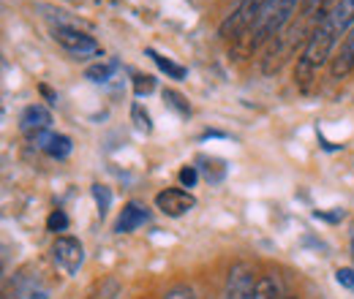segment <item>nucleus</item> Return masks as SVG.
<instances>
[{
  "label": "nucleus",
  "instance_id": "obj_7",
  "mask_svg": "<svg viewBox=\"0 0 354 299\" xmlns=\"http://www.w3.org/2000/svg\"><path fill=\"white\" fill-rule=\"evenodd\" d=\"M156 207L169 218H183L185 213H191L196 207V196L185 188H167L156 196Z\"/></svg>",
  "mask_w": 354,
  "mask_h": 299
},
{
  "label": "nucleus",
  "instance_id": "obj_22",
  "mask_svg": "<svg viewBox=\"0 0 354 299\" xmlns=\"http://www.w3.org/2000/svg\"><path fill=\"white\" fill-rule=\"evenodd\" d=\"M161 299H196V294H194V289H191V286L180 283V286H172V289H169Z\"/></svg>",
  "mask_w": 354,
  "mask_h": 299
},
{
  "label": "nucleus",
  "instance_id": "obj_18",
  "mask_svg": "<svg viewBox=\"0 0 354 299\" xmlns=\"http://www.w3.org/2000/svg\"><path fill=\"white\" fill-rule=\"evenodd\" d=\"M164 101L175 109L180 117H188L191 115V106H188V101L180 95V93H175V90H164Z\"/></svg>",
  "mask_w": 354,
  "mask_h": 299
},
{
  "label": "nucleus",
  "instance_id": "obj_15",
  "mask_svg": "<svg viewBox=\"0 0 354 299\" xmlns=\"http://www.w3.org/2000/svg\"><path fill=\"white\" fill-rule=\"evenodd\" d=\"M93 199H95V207H98V215L104 218V215L109 213V207H112V191H109L106 185L95 182V185H93Z\"/></svg>",
  "mask_w": 354,
  "mask_h": 299
},
{
  "label": "nucleus",
  "instance_id": "obj_2",
  "mask_svg": "<svg viewBox=\"0 0 354 299\" xmlns=\"http://www.w3.org/2000/svg\"><path fill=\"white\" fill-rule=\"evenodd\" d=\"M300 3L303 0H270L262 17H259V22L248 33V49H257L265 41H275L283 33V28L292 22V17L297 14Z\"/></svg>",
  "mask_w": 354,
  "mask_h": 299
},
{
  "label": "nucleus",
  "instance_id": "obj_10",
  "mask_svg": "<svg viewBox=\"0 0 354 299\" xmlns=\"http://www.w3.org/2000/svg\"><path fill=\"white\" fill-rule=\"evenodd\" d=\"M33 142L39 144V150H44L46 155H49V158H55V161L68 158V155H71V150H74L71 139H68L66 133H55V131H44V133H41V136H36Z\"/></svg>",
  "mask_w": 354,
  "mask_h": 299
},
{
  "label": "nucleus",
  "instance_id": "obj_6",
  "mask_svg": "<svg viewBox=\"0 0 354 299\" xmlns=\"http://www.w3.org/2000/svg\"><path fill=\"white\" fill-rule=\"evenodd\" d=\"M52 258L55 264L66 272V275H77L80 267L85 264V248L77 237H68V234H60L52 245Z\"/></svg>",
  "mask_w": 354,
  "mask_h": 299
},
{
  "label": "nucleus",
  "instance_id": "obj_14",
  "mask_svg": "<svg viewBox=\"0 0 354 299\" xmlns=\"http://www.w3.org/2000/svg\"><path fill=\"white\" fill-rule=\"evenodd\" d=\"M17 297L19 299H49V291H46L39 280H22Z\"/></svg>",
  "mask_w": 354,
  "mask_h": 299
},
{
  "label": "nucleus",
  "instance_id": "obj_13",
  "mask_svg": "<svg viewBox=\"0 0 354 299\" xmlns=\"http://www.w3.org/2000/svg\"><path fill=\"white\" fill-rule=\"evenodd\" d=\"M257 299H286V291L275 275H262L257 283Z\"/></svg>",
  "mask_w": 354,
  "mask_h": 299
},
{
  "label": "nucleus",
  "instance_id": "obj_9",
  "mask_svg": "<svg viewBox=\"0 0 354 299\" xmlns=\"http://www.w3.org/2000/svg\"><path fill=\"white\" fill-rule=\"evenodd\" d=\"M352 71H354V25L352 30L346 33V39L341 41L338 52L333 55V60H330V77L333 79H346Z\"/></svg>",
  "mask_w": 354,
  "mask_h": 299
},
{
  "label": "nucleus",
  "instance_id": "obj_25",
  "mask_svg": "<svg viewBox=\"0 0 354 299\" xmlns=\"http://www.w3.org/2000/svg\"><path fill=\"white\" fill-rule=\"evenodd\" d=\"M349 248H352V256H354V234H352V242H349Z\"/></svg>",
  "mask_w": 354,
  "mask_h": 299
},
{
  "label": "nucleus",
  "instance_id": "obj_19",
  "mask_svg": "<svg viewBox=\"0 0 354 299\" xmlns=\"http://www.w3.org/2000/svg\"><path fill=\"white\" fill-rule=\"evenodd\" d=\"M131 120L136 131H142V133H150L153 131V123H150V115L145 112V106L142 104H133L131 106Z\"/></svg>",
  "mask_w": 354,
  "mask_h": 299
},
{
  "label": "nucleus",
  "instance_id": "obj_23",
  "mask_svg": "<svg viewBox=\"0 0 354 299\" xmlns=\"http://www.w3.org/2000/svg\"><path fill=\"white\" fill-rule=\"evenodd\" d=\"M199 180V166H183L180 169V185L183 188H194Z\"/></svg>",
  "mask_w": 354,
  "mask_h": 299
},
{
  "label": "nucleus",
  "instance_id": "obj_12",
  "mask_svg": "<svg viewBox=\"0 0 354 299\" xmlns=\"http://www.w3.org/2000/svg\"><path fill=\"white\" fill-rule=\"evenodd\" d=\"M147 55L153 57V63L169 77V79H177V82H183L185 77H188V71H185V66H180V63H175V60H169V57H164V55H158L156 49H147Z\"/></svg>",
  "mask_w": 354,
  "mask_h": 299
},
{
  "label": "nucleus",
  "instance_id": "obj_24",
  "mask_svg": "<svg viewBox=\"0 0 354 299\" xmlns=\"http://www.w3.org/2000/svg\"><path fill=\"white\" fill-rule=\"evenodd\" d=\"M335 280H338L344 289H354V269H346V267H341V269L335 272Z\"/></svg>",
  "mask_w": 354,
  "mask_h": 299
},
{
  "label": "nucleus",
  "instance_id": "obj_8",
  "mask_svg": "<svg viewBox=\"0 0 354 299\" xmlns=\"http://www.w3.org/2000/svg\"><path fill=\"white\" fill-rule=\"evenodd\" d=\"M49 126H52V112L46 109L44 104H30V106H25L22 115H19V131H22L28 139L41 136L44 131H49Z\"/></svg>",
  "mask_w": 354,
  "mask_h": 299
},
{
  "label": "nucleus",
  "instance_id": "obj_4",
  "mask_svg": "<svg viewBox=\"0 0 354 299\" xmlns=\"http://www.w3.org/2000/svg\"><path fill=\"white\" fill-rule=\"evenodd\" d=\"M52 39L60 44L68 55H74V57H80V60L101 55L95 39L88 36L85 30H80V28H71V25H57V28H52Z\"/></svg>",
  "mask_w": 354,
  "mask_h": 299
},
{
  "label": "nucleus",
  "instance_id": "obj_11",
  "mask_svg": "<svg viewBox=\"0 0 354 299\" xmlns=\"http://www.w3.org/2000/svg\"><path fill=\"white\" fill-rule=\"evenodd\" d=\"M147 207L145 204H139V202H129L126 207H123V213L118 218V223H115V234H131L136 231L139 226H145L147 223Z\"/></svg>",
  "mask_w": 354,
  "mask_h": 299
},
{
  "label": "nucleus",
  "instance_id": "obj_20",
  "mask_svg": "<svg viewBox=\"0 0 354 299\" xmlns=\"http://www.w3.org/2000/svg\"><path fill=\"white\" fill-rule=\"evenodd\" d=\"M46 229H49L52 234L66 231V229H68V215L63 213V210H52V213H49V218H46Z\"/></svg>",
  "mask_w": 354,
  "mask_h": 299
},
{
  "label": "nucleus",
  "instance_id": "obj_1",
  "mask_svg": "<svg viewBox=\"0 0 354 299\" xmlns=\"http://www.w3.org/2000/svg\"><path fill=\"white\" fill-rule=\"evenodd\" d=\"M354 25V0H338L310 30L308 41L303 46V55L297 60L295 68V79L303 90H308V85L313 82L316 71L333 60L335 44L341 41V36L346 39V33L352 30Z\"/></svg>",
  "mask_w": 354,
  "mask_h": 299
},
{
  "label": "nucleus",
  "instance_id": "obj_21",
  "mask_svg": "<svg viewBox=\"0 0 354 299\" xmlns=\"http://www.w3.org/2000/svg\"><path fill=\"white\" fill-rule=\"evenodd\" d=\"M156 90V79L153 77H142V74H133V93H136V98H142V95H150Z\"/></svg>",
  "mask_w": 354,
  "mask_h": 299
},
{
  "label": "nucleus",
  "instance_id": "obj_3",
  "mask_svg": "<svg viewBox=\"0 0 354 299\" xmlns=\"http://www.w3.org/2000/svg\"><path fill=\"white\" fill-rule=\"evenodd\" d=\"M270 0H240V6L226 17L218 28L221 39H240L245 33H251V28L259 22L262 11L267 8Z\"/></svg>",
  "mask_w": 354,
  "mask_h": 299
},
{
  "label": "nucleus",
  "instance_id": "obj_17",
  "mask_svg": "<svg viewBox=\"0 0 354 299\" xmlns=\"http://www.w3.org/2000/svg\"><path fill=\"white\" fill-rule=\"evenodd\" d=\"M199 164H205V166H199V169L205 171V177H207L210 182H218L223 174H226V166H223V161H218V158H199Z\"/></svg>",
  "mask_w": 354,
  "mask_h": 299
},
{
  "label": "nucleus",
  "instance_id": "obj_5",
  "mask_svg": "<svg viewBox=\"0 0 354 299\" xmlns=\"http://www.w3.org/2000/svg\"><path fill=\"white\" fill-rule=\"evenodd\" d=\"M257 272L251 264L237 261L232 264L229 275H226V289H223V299H257Z\"/></svg>",
  "mask_w": 354,
  "mask_h": 299
},
{
  "label": "nucleus",
  "instance_id": "obj_16",
  "mask_svg": "<svg viewBox=\"0 0 354 299\" xmlns=\"http://www.w3.org/2000/svg\"><path fill=\"white\" fill-rule=\"evenodd\" d=\"M115 68H118L115 63H98V66H90L88 71H85V77H88L90 82H109Z\"/></svg>",
  "mask_w": 354,
  "mask_h": 299
},
{
  "label": "nucleus",
  "instance_id": "obj_26",
  "mask_svg": "<svg viewBox=\"0 0 354 299\" xmlns=\"http://www.w3.org/2000/svg\"><path fill=\"white\" fill-rule=\"evenodd\" d=\"M8 299H19V297H8Z\"/></svg>",
  "mask_w": 354,
  "mask_h": 299
}]
</instances>
